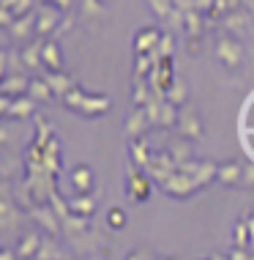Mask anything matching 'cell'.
<instances>
[{"mask_svg":"<svg viewBox=\"0 0 254 260\" xmlns=\"http://www.w3.org/2000/svg\"><path fill=\"white\" fill-rule=\"evenodd\" d=\"M110 219L115 222V228H121V224H123V214H121V211H112V216H110Z\"/></svg>","mask_w":254,"mask_h":260,"instance_id":"cell-1","label":"cell"}]
</instances>
